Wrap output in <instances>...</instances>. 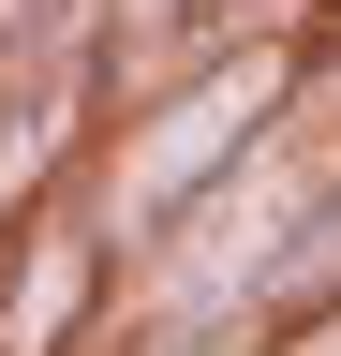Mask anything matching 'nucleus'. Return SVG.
I'll list each match as a JSON object with an SVG mask.
<instances>
[{
	"mask_svg": "<svg viewBox=\"0 0 341 356\" xmlns=\"http://www.w3.org/2000/svg\"><path fill=\"white\" fill-rule=\"evenodd\" d=\"M119 282H134V238L104 222V193H60L0 238V356H90Z\"/></svg>",
	"mask_w": 341,
	"mask_h": 356,
	"instance_id": "nucleus-1",
	"label": "nucleus"
}]
</instances>
